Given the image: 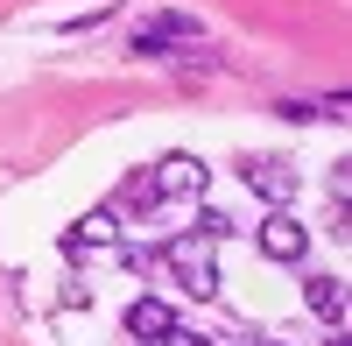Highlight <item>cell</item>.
<instances>
[{"label": "cell", "mask_w": 352, "mask_h": 346, "mask_svg": "<svg viewBox=\"0 0 352 346\" xmlns=\"http://www.w3.org/2000/svg\"><path fill=\"white\" fill-rule=\"evenodd\" d=\"M162 269H176V283H184L190 297H212V290H219V262H212V241H204L197 226H190V234H176V241L162 247Z\"/></svg>", "instance_id": "obj_1"}, {"label": "cell", "mask_w": 352, "mask_h": 346, "mask_svg": "<svg viewBox=\"0 0 352 346\" xmlns=\"http://www.w3.org/2000/svg\"><path fill=\"white\" fill-rule=\"evenodd\" d=\"M197 43H204L197 14H155L134 28V57H169V50H197Z\"/></svg>", "instance_id": "obj_2"}, {"label": "cell", "mask_w": 352, "mask_h": 346, "mask_svg": "<svg viewBox=\"0 0 352 346\" xmlns=\"http://www.w3.org/2000/svg\"><path fill=\"white\" fill-rule=\"evenodd\" d=\"M261 254H268V262H303V254H310V226L289 205H275L268 219H261Z\"/></svg>", "instance_id": "obj_3"}, {"label": "cell", "mask_w": 352, "mask_h": 346, "mask_svg": "<svg viewBox=\"0 0 352 346\" xmlns=\"http://www.w3.org/2000/svg\"><path fill=\"white\" fill-rule=\"evenodd\" d=\"M204 177H212V170H204L197 156L176 149V156H162V163H155V177H148V184H155V198H197V191H204Z\"/></svg>", "instance_id": "obj_4"}, {"label": "cell", "mask_w": 352, "mask_h": 346, "mask_svg": "<svg viewBox=\"0 0 352 346\" xmlns=\"http://www.w3.org/2000/svg\"><path fill=\"white\" fill-rule=\"evenodd\" d=\"M247 191L268 198V205H289V198L303 191V177H296L289 163H254V170H247Z\"/></svg>", "instance_id": "obj_5"}, {"label": "cell", "mask_w": 352, "mask_h": 346, "mask_svg": "<svg viewBox=\"0 0 352 346\" xmlns=\"http://www.w3.org/2000/svg\"><path fill=\"white\" fill-rule=\"evenodd\" d=\"M303 304H310L324 325H345V283H338V276H310V283H303Z\"/></svg>", "instance_id": "obj_6"}, {"label": "cell", "mask_w": 352, "mask_h": 346, "mask_svg": "<svg viewBox=\"0 0 352 346\" xmlns=\"http://www.w3.org/2000/svg\"><path fill=\"white\" fill-rule=\"evenodd\" d=\"M120 241V226H113V212H85L71 234H64V254H85V247H113Z\"/></svg>", "instance_id": "obj_7"}, {"label": "cell", "mask_w": 352, "mask_h": 346, "mask_svg": "<svg viewBox=\"0 0 352 346\" xmlns=\"http://www.w3.org/2000/svg\"><path fill=\"white\" fill-rule=\"evenodd\" d=\"M169 325H176V311H169L162 297H134V304H127V332H134V339H162Z\"/></svg>", "instance_id": "obj_8"}, {"label": "cell", "mask_w": 352, "mask_h": 346, "mask_svg": "<svg viewBox=\"0 0 352 346\" xmlns=\"http://www.w3.org/2000/svg\"><path fill=\"white\" fill-rule=\"evenodd\" d=\"M155 205H162V198H155V184H148V177H127V184H120V198H113V212H155Z\"/></svg>", "instance_id": "obj_9"}, {"label": "cell", "mask_w": 352, "mask_h": 346, "mask_svg": "<svg viewBox=\"0 0 352 346\" xmlns=\"http://www.w3.org/2000/svg\"><path fill=\"white\" fill-rule=\"evenodd\" d=\"M141 346H212V339H204V332H190V325H169L162 339H141Z\"/></svg>", "instance_id": "obj_10"}, {"label": "cell", "mask_w": 352, "mask_h": 346, "mask_svg": "<svg viewBox=\"0 0 352 346\" xmlns=\"http://www.w3.org/2000/svg\"><path fill=\"white\" fill-rule=\"evenodd\" d=\"M197 234H204V241H226V234H232V219H226V212H212V205H204V212H197Z\"/></svg>", "instance_id": "obj_11"}]
</instances>
